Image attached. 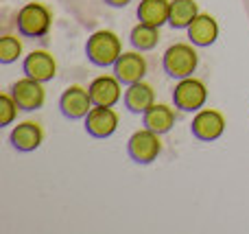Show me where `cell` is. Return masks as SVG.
Here are the masks:
<instances>
[{
  "label": "cell",
  "instance_id": "obj_13",
  "mask_svg": "<svg viewBox=\"0 0 249 234\" xmlns=\"http://www.w3.org/2000/svg\"><path fill=\"white\" fill-rule=\"evenodd\" d=\"M9 140H11L13 149H18V151H22V153H29V151H35V149L42 144L44 131L37 123L26 121V123H20V125L13 127Z\"/></svg>",
  "mask_w": 249,
  "mask_h": 234
},
{
  "label": "cell",
  "instance_id": "obj_20",
  "mask_svg": "<svg viewBox=\"0 0 249 234\" xmlns=\"http://www.w3.org/2000/svg\"><path fill=\"white\" fill-rule=\"evenodd\" d=\"M20 55H22L20 39L13 37V35H4V37L0 39V61H2V64H11V61H16Z\"/></svg>",
  "mask_w": 249,
  "mask_h": 234
},
{
  "label": "cell",
  "instance_id": "obj_12",
  "mask_svg": "<svg viewBox=\"0 0 249 234\" xmlns=\"http://www.w3.org/2000/svg\"><path fill=\"white\" fill-rule=\"evenodd\" d=\"M92 103L99 108H114L121 101V81L116 77H99L90 83Z\"/></svg>",
  "mask_w": 249,
  "mask_h": 234
},
{
  "label": "cell",
  "instance_id": "obj_7",
  "mask_svg": "<svg viewBox=\"0 0 249 234\" xmlns=\"http://www.w3.org/2000/svg\"><path fill=\"white\" fill-rule=\"evenodd\" d=\"M11 96L18 103V108L24 109V112L39 109L44 105V101H46V92H44V88H42V81H35V79H31V77H24L13 83Z\"/></svg>",
  "mask_w": 249,
  "mask_h": 234
},
{
  "label": "cell",
  "instance_id": "obj_2",
  "mask_svg": "<svg viewBox=\"0 0 249 234\" xmlns=\"http://www.w3.org/2000/svg\"><path fill=\"white\" fill-rule=\"evenodd\" d=\"M197 64H199L197 51H195L190 44H173L162 57L164 70H166V74L173 79L193 77Z\"/></svg>",
  "mask_w": 249,
  "mask_h": 234
},
{
  "label": "cell",
  "instance_id": "obj_4",
  "mask_svg": "<svg viewBox=\"0 0 249 234\" xmlns=\"http://www.w3.org/2000/svg\"><path fill=\"white\" fill-rule=\"evenodd\" d=\"M173 101H175V108L181 112H199L208 101V90L199 79L186 77L179 79V83L173 90Z\"/></svg>",
  "mask_w": 249,
  "mask_h": 234
},
{
  "label": "cell",
  "instance_id": "obj_1",
  "mask_svg": "<svg viewBox=\"0 0 249 234\" xmlns=\"http://www.w3.org/2000/svg\"><path fill=\"white\" fill-rule=\"evenodd\" d=\"M86 55L94 66H114L116 59L123 55V44L121 37L112 31H96L88 37L86 44Z\"/></svg>",
  "mask_w": 249,
  "mask_h": 234
},
{
  "label": "cell",
  "instance_id": "obj_9",
  "mask_svg": "<svg viewBox=\"0 0 249 234\" xmlns=\"http://www.w3.org/2000/svg\"><path fill=\"white\" fill-rule=\"evenodd\" d=\"M118 127V114L112 108H94L86 116V131L92 138H109Z\"/></svg>",
  "mask_w": 249,
  "mask_h": 234
},
{
  "label": "cell",
  "instance_id": "obj_5",
  "mask_svg": "<svg viewBox=\"0 0 249 234\" xmlns=\"http://www.w3.org/2000/svg\"><path fill=\"white\" fill-rule=\"evenodd\" d=\"M160 151H162L160 134L146 129V127L136 131L127 143V153L136 164H151L153 160H158Z\"/></svg>",
  "mask_w": 249,
  "mask_h": 234
},
{
  "label": "cell",
  "instance_id": "obj_8",
  "mask_svg": "<svg viewBox=\"0 0 249 234\" xmlns=\"http://www.w3.org/2000/svg\"><path fill=\"white\" fill-rule=\"evenodd\" d=\"M190 131L197 140H203V143H210V140H216L223 136L225 131V118L221 112L216 109H199L197 116L193 118V125H190Z\"/></svg>",
  "mask_w": 249,
  "mask_h": 234
},
{
  "label": "cell",
  "instance_id": "obj_17",
  "mask_svg": "<svg viewBox=\"0 0 249 234\" xmlns=\"http://www.w3.org/2000/svg\"><path fill=\"white\" fill-rule=\"evenodd\" d=\"M138 20L151 26H162L168 22V13H171V2L166 0H142L138 4Z\"/></svg>",
  "mask_w": 249,
  "mask_h": 234
},
{
  "label": "cell",
  "instance_id": "obj_16",
  "mask_svg": "<svg viewBox=\"0 0 249 234\" xmlns=\"http://www.w3.org/2000/svg\"><path fill=\"white\" fill-rule=\"evenodd\" d=\"M153 103H155L153 88L144 81L131 83V86L127 88V92H124V105H127V109L133 114H144Z\"/></svg>",
  "mask_w": 249,
  "mask_h": 234
},
{
  "label": "cell",
  "instance_id": "obj_15",
  "mask_svg": "<svg viewBox=\"0 0 249 234\" xmlns=\"http://www.w3.org/2000/svg\"><path fill=\"white\" fill-rule=\"evenodd\" d=\"M142 123H144L146 129L162 136V134H166V131H171L173 125H175V112H173V108H168V105L153 103L142 114Z\"/></svg>",
  "mask_w": 249,
  "mask_h": 234
},
{
  "label": "cell",
  "instance_id": "obj_18",
  "mask_svg": "<svg viewBox=\"0 0 249 234\" xmlns=\"http://www.w3.org/2000/svg\"><path fill=\"white\" fill-rule=\"evenodd\" d=\"M197 16H199V7L195 0H173L171 13H168V24L173 29H188Z\"/></svg>",
  "mask_w": 249,
  "mask_h": 234
},
{
  "label": "cell",
  "instance_id": "obj_22",
  "mask_svg": "<svg viewBox=\"0 0 249 234\" xmlns=\"http://www.w3.org/2000/svg\"><path fill=\"white\" fill-rule=\"evenodd\" d=\"M131 2V0H105V4H109V7H127V4Z\"/></svg>",
  "mask_w": 249,
  "mask_h": 234
},
{
  "label": "cell",
  "instance_id": "obj_6",
  "mask_svg": "<svg viewBox=\"0 0 249 234\" xmlns=\"http://www.w3.org/2000/svg\"><path fill=\"white\" fill-rule=\"evenodd\" d=\"M92 108H94V103H92L90 90H86L81 86H70L59 99V109L68 121L86 118Z\"/></svg>",
  "mask_w": 249,
  "mask_h": 234
},
{
  "label": "cell",
  "instance_id": "obj_3",
  "mask_svg": "<svg viewBox=\"0 0 249 234\" xmlns=\"http://www.w3.org/2000/svg\"><path fill=\"white\" fill-rule=\"evenodd\" d=\"M51 11L39 2H29L18 11V31L24 37H44L51 31Z\"/></svg>",
  "mask_w": 249,
  "mask_h": 234
},
{
  "label": "cell",
  "instance_id": "obj_14",
  "mask_svg": "<svg viewBox=\"0 0 249 234\" xmlns=\"http://www.w3.org/2000/svg\"><path fill=\"white\" fill-rule=\"evenodd\" d=\"M219 37V24L212 16L208 13H199L188 26V39L195 46H210Z\"/></svg>",
  "mask_w": 249,
  "mask_h": 234
},
{
  "label": "cell",
  "instance_id": "obj_21",
  "mask_svg": "<svg viewBox=\"0 0 249 234\" xmlns=\"http://www.w3.org/2000/svg\"><path fill=\"white\" fill-rule=\"evenodd\" d=\"M18 103L13 101L11 94H2L0 96V127H7L13 123V118H16L18 114Z\"/></svg>",
  "mask_w": 249,
  "mask_h": 234
},
{
  "label": "cell",
  "instance_id": "obj_19",
  "mask_svg": "<svg viewBox=\"0 0 249 234\" xmlns=\"http://www.w3.org/2000/svg\"><path fill=\"white\" fill-rule=\"evenodd\" d=\"M160 42V29L158 26H151V24H144V22H140V24H136L131 29V44L136 51H151V48H155Z\"/></svg>",
  "mask_w": 249,
  "mask_h": 234
},
{
  "label": "cell",
  "instance_id": "obj_11",
  "mask_svg": "<svg viewBox=\"0 0 249 234\" xmlns=\"http://www.w3.org/2000/svg\"><path fill=\"white\" fill-rule=\"evenodd\" d=\"M146 74V61L138 53H123L114 64V77L124 86H131L136 81H142Z\"/></svg>",
  "mask_w": 249,
  "mask_h": 234
},
{
  "label": "cell",
  "instance_id": "obj_10",
  "mask_svg": "<svg viewBox=\"0 0 249 234\" xmlns=\"http://www.w3.org/2000/svg\"><path fill=\"white\" fill-rule=\"evenodd\" d=\"M22 68H24L26 77L35 79V81H42V83L53 81L55 74H57L55 57H53L51 53H46V51H33L31 55H26Z\"/></svg>",
  "mask_w": 249,
  "mask_h": 234
}]
</instances>
